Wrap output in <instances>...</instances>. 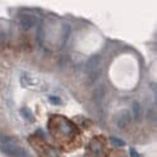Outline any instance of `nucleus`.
<instances>
[{
	"label": "nucleus",
	"instance_id": "nucleus-12",
	"mask_svg": "<svg viewBox=\"0 0 157 157\" xmlns=\"http://www.w3.org/2000/svg\"><path fill=\"white\" fill-rule=\"evenodd\" d=\"M6 43V33L0 29V47H2Z\"/></svg>",
	"mask_w": 157,
	"mask_h": 157
},
{
	"label": "nucleus",
	"instance_id": "nucleus-1",
	"mask_svg": "<svg viewBox=\"0 0 157 157\" xmlns=\"http://www.w3.org/2000/svg\"><path fill=\"white\" fill-rule=\"evenodd\" d=\"M0 150H1L4 154L8 155L10 157H27L26 151L14 144H1L0 145Z\"/></svg>",
	"mask_w": 157,
	"mask_h": 157
},
{
	"label": "nucleus",
	"instance_id": "nucleus-9",
	"mask_svg": "<svg viewBox=\"0 0 157 157\" xmlns=\"http://www.w3.org/2000/svg\"><path fill=\"white\" fill-rule=\"evenodd\" d=\"M110 142L112 144L115 145V147H124L126 144L123 140H121L118 137H110Z\"/></svg>",
	"mask_w": 157,
	"mask_h": 157
},
{
	"label": "nucleus",
	"instance_id": "nucleus-10",
	"mask_svg": "<svg viewBox=\"0 0 157 157\" xmlns=\"http://www.w3.org/2000/svg\"><path fill=\"white\" fill-rule=\"evenodd\" d=\"M13 143H14V139H12L11 137L0 135V144H13Z\"/></svg>",
	"mask_w": 157,
	"mask_h": 157
},
{
	"label": "nucleus",
	"instance_id": "nucleus-4",
	"mask_svg": "<svg viewBox=\"0 0 157 157\" xmlns=\"http://www.w3.org/2000/svg\"><path fill=\"white\" fill-rule=\"evenodd\" d=\"M36 17L32 15H22L20 19V26L22 30H29L36 23Z\"/></svg>",
	"mask_w": 157,
	"mask_h": 157
},
{
	"label": "nucleus",
	"instance_id": "nucleus-8",
	"mask_svg": "<svg viewBox=\"0 0 157 157\" xmlns=\"http://www.w3.org/2000/svg\"><path fill=\"white\" fill-rule=\"evenodd\" d=\"M133 113H134V116H135V118L137 120H139L141 118L142 116V109H141V106H140V104L138 102H134L133 104Z\"/></svg>",
	"mask_w": 157,
	"mask_h": 157
},
{
	"label": "nucleus",
	"instance_id": "nucleus-5",
	"mask_svg": "<svg viewBox=\"0 0 157 157\" xmlns=\"http://www.w3.org/2000/svg\"><path fill=\"white\" fill-rule=\"evenodd\" d=\"M90 149L92 151L93 154L95 155H101L104 151V145L102 143H100L99 141H93L90 144Z\"/></svg>",
	"mask_w": 157,
	"mask_h": 157
},
{
	"label": "nucleus",
	"instance_id": "nucleus-6",
	"mask_svg": "<svg viewBox=\"0 0 157 157\" xmlns=\"http://www.w3.org/2000/svg\"><path fill=\"white\" fill-rule=\"evenodd\" d=\"M21 114L22 115V118H24V119L30 121V122H35V116L32 114L30 109H28L26 107L21 108Z\"/></svg>",
	"mask_w": 157,
	"mask_h": 157
},
{
	"label": "nucleus",
	"instance_id": "nucleus-7",
	"mask_svg": "<svg viewBox=\"0 0 157 157\" xmlns=\"http://www.w3.org/2000/svg\"><path fill=\"white\" fill-rule=\"evenodd\" d=\"M70 32H71V28H70L69 25L64 24L63 28H62V32H61V42L62 45H64L66 43V41L68 40V37L70 35Z\"/></svg>",
	"mask_w": 157,
	"mask_h": 157
},
{
	"label": "nucleus",
	"instance_id": "nucleus-3",
	"mask_svg": "<svg viewBox=\"0 0 157 157\" xmlns=\"http://www.w3.org/2000/svg\"><path fill=\"white\" fill-rule=\"evenodd\" d=\"M132 119L131 114L128 110H121L115 115V124L118 125V128L123 129L130 124Z\"/></svg>",
	"mask_w": 157,
	"mask_h": 157
},
{
	"label": "nucleus",
	"instance_id": "nucleus-2",
	"mask_svg": "<svg viewBox=\"0 0 157 157\" xmlns=\"http://www.w3.org/2000/svg\"><path fill=\"white\" fill-rule=\"evenodd\" d=\"M101 59L98 54L93 55L89 58V60L86 63V71L88 73L89 77L92 79V80H95L98 77L100 72H98V68L100 67Z\"/></svg>",
	"mask_w": 157,
	"mask_h": 157
},
{
	"label": "nucleus",
	"instance_id": "nucleus-11",
	"mask_svg": "<svg viewBox=\"0 0 157 157\" xmlns=\"http://www.w3.org/2000/svg\"><path fill=\"white\" fill-rule=\"evenodd\" d=\"M49 101L52 105H55V106H57V105H60L62 103L61 99L59 97H57V96H50L49 97Z\"/></svg>",
	"mask_w": 157,
	"mask_h": 157
},
{
	"label": "nucleus",
	"instance_id": "nucleus-13",
	"mask_svg": "<svg viewBox=\"0 0 157 157\" xmlns=\"http://www.w3.org/2000/svg\"><path fill=\"white\" fill-rule=\"evenodd\" d=\"M129 152H130V156L131 157H140V154L138 153V151L135 148H129Z\"/></svg>",
	"mask_w": 157,
	"mask_h": 157
}]
</instances>
